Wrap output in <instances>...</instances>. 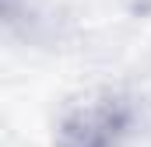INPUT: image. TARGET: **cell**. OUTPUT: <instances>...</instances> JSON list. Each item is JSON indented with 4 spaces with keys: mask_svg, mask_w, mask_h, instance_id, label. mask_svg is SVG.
<instances>
[{
    "mask_svg": "<svg viewBox=\"0 0 151 147\" xmlns=\"http://www.w3.org/2000/svg\"><path fill=\"white\" fill-rule=\"evenodd\" d=\"M130 11L134 14H151V0H130Z\"/></svg>",
    "mask_w": 151,
    "mask_h": 147,
    "instance_id": "2",
    "label": "cell"
},
{
    "mask_svg": "<svg viewBox=\"0 0 151 147\" xmlns=\"http://www.w3.org/2000/svg\"><path fill=\"white\" fill-rule=\"evenodd\" d=\"M134 109L116 91H95L67 105L56 123L53 147H123Z\"/></svg>",
    "mask_w": 151,
    "mask_h": 147,
    "instance_id": "1",
    "label": "cell"
}]
</instances>
